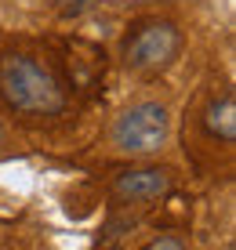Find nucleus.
<instances>
[{
	"mask_svg": "<svg viewBox=\"0 0 236 250\" xmlns=\"http://www.w3.org/2000/svg\"><path fill=\"white\" fill-rule=\"evenodd\" d=\"M204 131L218 138V142H236V94L233 91H225V94H218V98L207 102V109H204Z\"/></svg>",
	"mask_w": 236,
	"mask_h": 250,
	"instance_id": "39448f33",
	"label": "nucleus"
},
{
	"mask_svg": "<svg viewBox=\"0 0 236 250\" xmlns=\"http://www.w3.org/2000/svg\"><path fill=\"white\" fill-rule=\"evenodd\" d=\"M145 250H186V243H182L178 236H156Z\"/></svg>",
	"mask_w": 236,
	"mask_h": 250,
	"instance_id": "423d86ee",
	"label": "nucleus"
},
{
	"mask_svg": "<svg viewBox=\"0 0 236 250\" xmlns=\"http://www.w3.org/2000/svg\"><path fill=\"white\" fill-rule=\"evenodd\" d=\"M124 65L131 73H160L182 55V29L167 19L142 22L124 40Z\"/></svg>",
	"mask_w": 236,
	"mask_h": 250,
	"instance_id": "7ed1b4c3",
	"label": "nucleus"
},
{
	"mask_svg": "<svg viewBox=\"0 0 236 250\" xmlns=\"http://www.w3.org/2000/svg\"><path fill=\"white\" fill-rule=\"evenodd\" d=\"M0 102L25 120H51L66 113V87L55 69L33 55L0 58Z\"/></svg>",
	"mask_w": 236,
	"mask_h": 250,
	"instance_id": "f257e3e1",
	"label": "nucleus"
},
{
	"mask_svg": "<svg viewBox=\"0 0 236 250\" xmlns=\"http://www.w3.org/2000/svg\"><path fill=\"white\" fill-rule=\"evenodd\" d=\"M0 145H4V127H0Z\"/></svg>",
	"mask_w": 236,
	"mask_h": 250,
	"instance_id": "0eeeda50",
	"label": "nucleus"
},
{
	"mask_svg": "<svg viewBox=\"0 0 236 250\" xmlns=\"http://www.w3.org/2000/svg\"><path fill=\"white\" fill-rule=\"evenodd\" d=\"M171 138V109L164 102H135L113 120L109 142L124 156H153Z\"/></svg>",
	"mask_w": 236,
	"mask_h": 250,
	"instance_id": "f03ea898",
	"label": "nucleus"
},
{
	"mask_svg": "<svg viewBox=\"0 0 236 250\" xmlns=\"http://www.w3.org/2000/svg\"><path fill=\"white\" fill-rule=\"evenodd\" d=\"M174 188V178L171 170L164 167H135V170H120L113 178V192L120 200H131V203H149V200H164Z\"/></svg>",
	"mask_w": 236,
	"mask_h": 250,
	"instance_id": "20e7f679",
	"label": "nucleus"
}]
</instances>
